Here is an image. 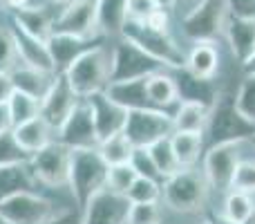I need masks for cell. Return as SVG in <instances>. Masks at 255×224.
I'll use <instances>...</instances> for the list:
<instances>
[{
    "mask_svg": "<svg viewBox=\"0 0 255 224\" xmlns=\"http://www.w3.org/2000/svg\"><path fill=\"white\" fill-rule=\"evenodd\" d=\"M211 193L213 191L199 166L181 168L161 182V204L179 216H193L204 211Z\"/></svg>",
    "mask_w": 255,
    "mask_h": 224,
    "instance_id": "obj_1",
    "label": "cell"
},
{
    "mask_svg": "<svg viewBox=\"0 0 255 224\" xmlns=\"http://www.w3.org/2000/svg\"><path fill=\"white\" fill-rule=\"evenodd\" d=\"M63 74L81 99H88L94 92H103L112 74V47L101 40L81 54Z\"/></svg>",
    "mask_w": 255,
    "mask_h": 224,
    "instance_id": "obj_2",
    "label": "cell"
},
{
    "mask_svg": "<svg viewBox=\"0 0 255 224\" xmlns=\"http://www.w3.org/2000/svg\"><path fill=\"white\" fill-rule=\"evenodd\" d=\"M108 164L97 148H76L70 159V189L74 204L83 211L94 193L108 186Z\"/></svg>",
    "mask_w": 255,
    "mask_h": 224,
    "instance_id": "obj_3",
    "label": "cell"
},
{
    "mask_svg": "<svg viewBox=\"0 0 255 224\" xmlns=\"http://www.w3.org/2000/svg\"><path fill=\"white\" fill-rule=\"evenodd\" d=\"M121 36L139 45L143 52H148L152 58H157L168 70H184L186 67V52L181 45L170 36V31H157L150 29L141 20H126Z\"/></svg>",
    "mask_w": 255,
    "mask_h": 224,
    "instance_id": "obj_4",
    "label": "cell"
},
{
    "mask_svg": "<svg viewBox=\"0 0 255 224\" xmlns=\"http://www.w3.org/2000/svg\"><path fill=\"white\" fill-rule=\"evenodd\" d=\"M229 16V0H197L181 16V34L193 43L195 40H217L220 36H224Z\"/></svg>",
    "mask_w": 255,
    "mask_h": 224,
    "instance_id": "obj_5",
    "label": "cell"
},
{
    "mask_svg": "<svg viewBox=\"0 0 255 224\" xmlns=\"http://www.w3.org/2000/svg\"><path fill=\"white\" fill-rule=\"evenodd\" d=\"M253 135H255V123L240 114L233 99L222 97V92L217 94L215 103L211 106L208 126L204 130L206 146L222 144V141H249Z\"/></svg>",
    "mask_w": 255,
    "mask_h": 224,
    "instance_id": "obj_6",
    "label": "cell"
},
{
    "mask_svg": "<svg viewBox=\"0 0 255 224\" xmlns=\"http://www.w3.org/2000/svg\"><path fill=\"white\" fill-rule=\"evenodd\" d=\"M242 148L244 141H222V144H211L206 146L202 157V173L206 177L208 186L213 193H222L231 191L233 184V175L238 168L240 159H242Z\"/></svg>",
    "mask_w": 255,
    "mask_h": 224,
    "instance_id": "obj_7",
    "label": "cell"
},
{
    "mask_svg": "<svg viewBox=\"0 0 255 224\" xmlns=\"http://www.w3.org/2000/svg\"><path fill=\"white\" fill-rule=\"evenodd\" d=\"M172 112L161 108H143V110H128L124 135L134 148H148L154 141L172 135Z\"/></svg>",
    "mask_w": 255,
    "mask_h": 224,
    "instance_id": "obj_8",
    "label": "cell"
},
{
    "mask_svg": "<svg viewBox=\"0 0 255 224\" xmlns=\"http://www.w3.org/2000/svg\"><path fill=\"white\" fill-rule=\"evenodd\" d=\"M70 159H72V148L54 139L38 153L29 157V168L36 182L49 189H67L70 182Z\"/></svg>",
    "mask_w": 255,
    "mask_h": 224,
    "instance_id": "obj_9",
    "label": "cell"
},
{
    "mask_svg": "<svg viewBox=\"0 0 255 224\" xmlns=\"http://www.w3.org/2000/svg\"><path fill=\"white\" fill-rule=\"evenodd\" d=\"M163 70V65L152 58L148 52L134 45L132 40L119 36L117 43L112 45V74H110V83L112 81H130V79H143L150 76L152 72Z\"/></svg>",
    "mask_w": 255,
    "mask_h": 224,
    "instance_id": "obj_10",
    "label": "cell"
},
{
    "mask_svg": "<svg viewBox=\"0 0 255 224\" xmlns=\"http://www.w3.org/2000/svg\"><path fill=\"white\" fill-rule=\"evenodd\" d=\"M54 213V202L34 191H18L0 202V220L7 224H45Z\"/></svg>",
    "mask_w": 255,
    "mask_h": 224,
    "instance_id": "obj_11",
    "label": "cell"
},
{
    "mask_svg": "<svg viewBox=\"0 0 255 224\" xmlns=\"http://www.w3.org/2000/svg\"><path fill=\"white\" fill-rule=\"evenodd\" d=\"M56 139L65 144L67 148H97L99 135L94 128L92 108H90L88 99H81L70 112V117L63 121V126L56 130Z\"/></svg>",
    "mask_w": 255,
    "mask_h": 224,
    "instance_id": "obj_12",
    "label": "cell"
},
{
    "mask_svg": "<svg viewBox=\"0 0 255 224\" xmlns=\"http://www.w3.org/2000/svg\"><path fill=\"white\" fill-rule=\"evenodd\" d=\"M99 0H70L54 13V31H65L74 36H101L97 29Z\"/></svg>",
    "mask_w": 255,
    "mask_h": 224,
    "instance_id": "obj_13",
    "label": "cell"
},
{
    "mask_svg": "<svg viewBox=\"0 0 255 224\" xmlns=\"http://www.w3.org/2000/svg\"><path fill=\"white\" fill-rule=\"evenodd\" d=\"M128 209H130V200L124 193L103 186L83 207L81 218H83V224H126Z\"/></svg>",
    "mask_w": 255,
    "mask_h": 224,
    "instance_id": "obj_14",
    "label": "cell"
},
{
    "mask_svg": "<svg viewBox=\"0 0 255 224\" xmlns=\"http://www.w3.org/2000/svg\"><path fill=\"white\" fill-rule=\"evenodd\" d=\"M79 101H81V97L72 90V85L67 83L65 74H56L52 85H49L47 94L40 99V117H43L54 130H58Z\"/></svg>",
    "mask_w": 255,
    "mask_h": 224,
    "instance_id": "obj_15",
    "label": "cell"
},
{
    "mask_svg": "<svg viewBox=\"0 0 255 224\" xmlns=\"http://www.w3.org/2000/svg\"><path fill=\"white\" fill-rule=\"evenodd\" d=\"M103 36H74V34H65V31H54L47 38V47L52 54V63H54V74H63L76 58L83 52H88L90 47H94L97 43H101Z\"/></svg>",
    "mask_w": 255,
    "mask_h": 224,
    "instance_id": "obj_16",
    "label": "cell"
},
{
    "mask_svg": "<svg viewBox=\"0 0 255 224\" xmlns=\"http://www.w3.org/2000/svg\"><path fill=\"white\" fill-rule=\"evenodd\" d=\"M88 103H90V108H92L94 128H97L99 141L106 139V137L117 135V132H124L126 117H128L126 108H121L119 103H115L106 92L90 94Z\"/></svg>",
    "mask_w": 255,
    "mask_h": 224,
    "instance_id": "obj_17",
    "label": "cell"
},
{
    "mask_svg": "<svg viewBox=\"0 0 255 224\" xmlns=\"http://www.w3.org/2000/svg\"><path fill=\"white\" fill-rule=\"evenodd\" d=\"M222 65L217 40H195L193 47L186 52V67L188 74L202 81H215Z\"/></svg>",
    "mask_w": 255,
    "mask_h": 224,
    "instance_id": "obj_18",
    "label": "cell"
},
{
    "mask_svg": "<svg viewBox=\"0 0 255 224\" xmlns=\"http://www.w3.org/2000/svg\"><path fill=\"white\" fill-rule=\"evenodd\" d=\"M11 25L22 29L25 34L36 36L40 40H47L54 34V13L49 11V4H27L20 9H11Z\"/></svg>",
    "mask_w": 255,
    "mask_h": 224,
    "instance_id": "obj_19",
    "label": "cell"
},
{
    "mask_svg": "<svg viewBox=\"0 0 255 224\" xmlns=\"http://www.w3.org/2000/svg\"><path fill=\"white\" fill-rule=\"evenodd\" d=\"M13 36V43H16V54H18V63L22 65L36 67L40 72H52L54 74V63H52V54H49L47 40H40L36 36L25 34L18 27H9Z\"/></svg>",
    "mask_w": 255,
    "mask_h": 224,
    "instance_id": "obj_20",
    "label": "cell"
},
{
    "mask_svg": "<svg viewBox=\"0 0 255 224\" xmlns=\"http://www.w3.org/2000/svg\"><path fill=\"white\" fill-rule=\"evenodd\" d=\"M11 132H13V139L18 141V146H20L27 155L38 153L40 148H45L47 144H52V141L56 139V130H54L40 114L29 119V121H22V123H18V126H13Z\"/></svg>",
    "mask_w": 255,
    "mask_h": 224,
    "instance_id": "obj_21",
    "label": "cell"
},
{
    "mask_svg": "<svg viewBox=\"0 0 255 224\" xmlns=\"http://www.w3.org/2000/svg\"><path fill=\"white\" fill-rule=\"evenodd\" d=\"M145 90H148V99L154 108L175 112L179 99V88H177V79L172 74H168V67L152 72L150 76H145Z\"/></svg>",
    "mask_w": 255,
    "mask_h": 224,
    "instance_id": "obj_22",
    "label": "cell"
},
{
    "mask_svg": "<svg viewBox=\"0 0 255 224\" xmlns=\"http://www.w3.org/2000/svg\"><path fill=\"white\" fill-rule=\"evenodd\" d=\"M115 103H119L126 110H143V108H154L148 99L145 90V76L143 79H130V81H112L103 90Z\"/></svg>",
    "mask_w": 255,
    "mask_h": 224,
    "instance_id": "obj_23",
    "label": "cell"
},
{
    "mask_svg": "<svg viewBox=\"0 0 255 224\" xmlns=\"http://www.w3.org/2000/svg\"><path fill=\"white\" fill-rule=\"evenodd\" d=\"M224 38L229 40L231 52L240 63L253 52L255 43V18H242L231 13L224 27Z\"/></svg>",
    "mask_w": 255,
    "mask_h": 224,
    "instance_id": "obj_24",
    "label": "cell"
},
{
    "mask_svg": "<svg viewBox=\"0 0 255 224\" xmlns=\"http://www.w3.org/2000/svg\"><path fill=\"white\" fill-rule=\"evenodd\" d=\"M211 117V106L195 99H181L172 112V128L181 132H204Z\"/></svg>",
    "mask_w": 255,
    "mask_h": 224,
    "instance_id": "obj_25",
    "label": "cell"
},
{
    "mask_svg": "<svg viewBox=\"0 0 255 224\" xmlns=\"http://www.w3.org/2000/svg\"><path fill=\"white\" fill-rule=\"evenodd\" d=\"M170 144L177 155V162L181 164V168L199 166V162H202V157H204V150H206V137H204V132L172 130Z\"/></svg>",
    "mask_w": 255,
    "mask_h": 224,
    "instance_id": "obj_26",
    "label": "cell"
},
{
    "mask_svg": "<svg viewBox=\"0 0 255 224\" xmlns=\"http://www.w3.org/2000/svg\"><path fill=\"white\" fill-rule=\"evenodd\" d=\"M9 72H11L16 90H20V92H25V94H31V97H36V99H43L45 94H47L49 85H52L54 76H56V74H52V72H40V70H36V67L22 65V63H16Z\"/></svg>",
    "mask_w": 255,
    "mask_h": 224,
    "instance_id": "obj_27",
    "label": "cell"
},
{
    "mask_svg": "<svg viewBox=\"0 0 255 224\" xmlns=\"http://www.w3.org/2000/svg\"><path fill=\"white\" fill-rule=\"evenodd\" d=\"M126 25V0H99L97 29L103 38H119Z\"/></svg>",
    "mask_w": 255,
    "mask_h": 224,
    "instance_id": "obj_28",
    "label": "cell"
},
{
    "mask_svg": "<svg viewBox=\"0 0 255 224\" xmlns=\"http://www.w3.org/2000/svg\"><path fill=\"white\" fill-rule=\"evenodd\" d=\"M38 184L31 175L29 164H13V166H0V202L18 191H31Z\"/></svg>",
    "mask_w": 255,
    "mask_h": 224,
    "instance_id": "obj_29",
    "label": "cell"
},
{
    "mask_svg": "<svg viewBox=\"0 0 255 224\" xmlns=\"http://www.w3.org/2000/svg\"><path fill=\"white\" fill-rule=\"evenodd\" d=\"M222 213L240 224H249L255 216V195L244 193V191H235V189L226 191Z\"/></svg>",
    "mask_w": 255,
    "mask_h": 224,
    "instance_id": "obj_30",
    "label": "cell"
},
{
    "mask_svg": "<svg viewBox=\"0 0 255 224\" xmlns=\"http://www.w3.org/2000/svg\"><path fill=\"white\" fill-rule=\"evenodd\" d=\"M97 150L101 153V157L106 159L108 166H117V164H128L134 153V146L130 144V139L124 135V132H117L112 137H106V139L99 141Z\"/></svg>",
    "mask_w": 255,
    "mask_h": 224,
    "instance_id": "obj_31",
    "label": "cell"
},
{
    "mask_svg": "<svg viewBox=\"0 0 255 224\" xmlns=\"http://www.w3.org/2000/svg\"><path fill=\"white\" fill-rule=\"evenodd\" d=\"M148 150H150V157H152L159 175H161V182L166 180V177L175 175L177 171H181V164L177 162V155H175V150H172L170 137H163V139L154 141L152 146H148Z\"/></svg>",
    "mask_w": 255,
    "mask_h": 224,
    "instance_id": "obj_32",
    "label": "cell"
},
{
    "mask_svg": "<svg viewBox=\"0 0 255 224\" xmlns=\"http://www.w3.org/2000/svg\"><path fill=\"white\" fill-rule=\"evenodd\" d=\"M7 106H9V114H11L13 126H18V123H22V121H29V119L40 114V99L20 92V90H16V92L11 94Z\"/></svg>",
    "mask_w": 255,
    "mask_h": 224,
    "instance_id": "obj_33",
    "label": "cell"
},
{
    "mask_svg": "<svg viewBox=\"0 0 255 224\" xmlns=\"http://www.w3.org/2000/svg\"><path fill=\"white\" fill-rule=\"evenodd\" d=\"M161 202H130L126 224H161L163 222Z\"/></svg>",
    "mask_w": 255,
    "mask_h": 224,
    "instance_id": "obj_34",
    "label": "cell"
},
{
    "mask_svg": "<svg viewBox=\"0 0 255 224\" xmlns=\"http://www.w3.org/2000/svg\"><path fill=\"white\" fill-rule=\"evenodd\" d=\"M126 198L130 202H161V182L152 177H136Z\"/></svg>",
    "mask_w": 255,
    "mask_h": 224,
    "instance_id": "obj_35",
    "label": "cell"
},
{
    "mask_svg": "<svg viewBox=\"0 0 255 224\" xmlns=\"http://www.w3.org/2000/svg\"><path fill=\"white\" fill-rule=\"evenodd\" d=\"M233 101H235V108L240 110V114L255 123V74H244Z\"/></svg>",
    "mask_w": 255,
    "mask_h": 224,
    "instance_id": "obj_36",
    "label": "cell"
},
{
    "mask_svg": "<svg viewBox=\"0 0 255 224\" xmlns=\"http://www.w3.org/2000/svg\"><path fill=\"white\" fill-rule=\"evenodd\" d=\"M29 157L25 150L13 139V132H0V166H13V164H29Z\"/></svg>",
    "mask_w": 255,
    "mask_h": 224,
    "instance_id": "obj_37",
    "label": "cell"
},
{
    "mask_svg": "<svg viewBox=\"0 0 255 224\" xmlns=\"http://www.w3.org/2000/svg\"><path fill=\"white\" fill-rule=\"evenodd\" d=\"M231 189L255 195V157H247V155H242L238 168H235Z\"/></svg>",
    "mask_w": 255,
    "mask_h": 224,
    "instance_id": "obj_38",
    "label": "cell"
},
{
    "mask_svg": "<svg viewBox=\"0 0 255 224\" xmlns=\"http://www.w3.org/2000/svg\"><path fill=\"white\" fill-rule=\"evenodd\" d=\"M136 171L132 168V164H117V166H110L108 168V186H110L112 191H117V193H128V189H130L132 184H134L136 180Z\"/></svg>",
    "mask_w": 255,
    "mask_h": 224,
    "instance_id": "obj_39",
    "label": "cell"
},
{
    "mask_svg": "<svg viewBox=\"0 0 255 224\" xmlns=\"http://www.w3.org/2000/svg\"><path fill=\"white\" fill-rule=\"evenodd\" d=\"M130 164L139 177H152V180L161 182V175H159V171H157V166H154L152 157H150L148 148H134V153H132V157H130Z\"/></svg>",
    "mask_w": 255,
    "mask_h": 224,
    "instance_id": "obj_40",
    "label": "cell"
},
{
    "mask_svg": "<svg viewBox=\"0 0 255 224\" xmlns=\"http://www.w3.org/2000/svg\"><path fill=\"white\" fill-rule=\"evenodd\" d=\"M18 63L16 43L9 27H0V70H11Z\"/></svg>",
    "mask_w": 255,
    "mask_h": 224,
    "instance_id": "obj_41",
    "label": "cell"
},
{
    "mask_svg": "<svg viewBox=\"0 0 255 224\" xmlns=\"http://www.w3.org/2000/svg\"><path fill=\"white\" fill-rule=\"evenodd\" d=\"M154 9V0H126V20H145Z\"/></svg>",
    "mask_w": 255,
    "mask_h": 224,
    "instance_id": "obj_42",
    "label": "cell"
},
{
    "mask_svg": "<svg viewBox=\"0 0 255 224\" xmlns=\"http://www.w3.org/2000/svg\"><path fill=\"white\" fill-rule=\"evenodd\" d=\"M141 22H145L150 29L170 31V11H168V9H159L157 7L148 18H145V20H141Z\"/></svg>",
    "mask_w": 255,
    "mask_h": 224,
    "instance_id": "obj_43",
    "label": "cell"
},
{
    "mask_svg": "<svg viewBox=\"0 0 255 224\" xmlns=\"http://www.w3.org/2000/svg\"><path fill=\"white\" fill-rule=\"evenodd\" d=\"M45 224H83V218H81V209H63V211L54 213L52 220H47Z\"/></svg>",
    "mask_w": 255,
    "mask_h": 224,
    "instance_id": "obj_44",
    "label": "cell"
},
{
    "mask_svg": "<svg viewBox=\"0 0 255 224\" xmlns=\"http://www.w3.org/2000/svg\"><path fill=\"white\" fill-rule=\"evenodd\" d=\"M229 9L233 16L255 18V0H229Z\"/></svg>",
    "mask_w": 255,
    "mask_h": 224,
    "instance_id": "obj_45",
    "label": "cell"
},
{
    "mask_svg": "<svg viewBox=\"0 0 255 224\" xmlns=\"http://www.w3.org/2000/svg\"><path fill=\"white\" fill-rule=\"evenodd\" d=\"M13 92H16V85H13L11 72L0 70V103H7Z\"/></svg>",
    "mask_w": 255,
    "mask_h": 224,
    "instance_id": "obj_46",
    "label": "cell"
},
{
    "mask_svg": "<svg viewBox=\"0 0 255 224\" xmlns=\"http://www.w3.org/2000/svg\"><path fill=\"white\" fill-rule=\"evenodd\" d=\"M13 128L11 114H9V106L7 103H0V132H7Z\"/></svg>",
    "mask_w": 255,
    "mask_h": 224,
    "instance_id": "obj_47",
    "label": "cell"
},
{
    "mask_svg": "<svg viewBox=\"0 0 255 224\" xmlns=\"http://www.w3.org/2000/svg\"><path fill=\"white\" fill-rule=\"evenodd\" d=\"M206 224H240V222H235V220H231L229 216H224V213H211L208 216V220H206Z\"/></svg>",
    "mask_w": 255,
    "mask_h": 224,
    "instance_id": "obj_48",
    "label": "cell"
},
{
    "mask_svg": "<svg viewBox=\"0 0 255 224\" xmlns=\"http://www.w3.org/2000/svg\"><path fill=\"white\" fill-rule=\"evenodd\" d=\"M27 4H34V2L31 0H4L7 9H20V7H27Z\"/></svg>",
    "mask_w": 255,
    "mask_h": 224,
    "instance_id": "obj_49",
    "label": "cell"
},
{
    "mask_svg": "<svg viewBox=\"0 0 255 224\" xmlns=\"http://www.w3.org/2000/svg\"><path fill=\"white\" fill-rule=\"evenodd\" d=\"M154 2H157L159 9H168V11H172L177 7V0H154Z\"/></svg>",
    "mask_w": 255,
    "mask_h": 224,
    "instance_id": "obj_50",
    "label": "cell"
},
{
    "mask_svg": "<svg viewBox=\"0 0 255 224\" xmlns=\"http://www.w3.org/2000/svg\"><path fill=\"white\" fill-rule=\"evenodd\" d=\"M45 2H47L49 7H63V4H67L70 0H45Z\"/></svg>",
    "mask_w": 255,
    "mask_h": 224,
    "instance_id": "obj_51",
    "label": "cell"
},
{
    "mask_svg": "<svg viewBox=\"0 0 255 224\" xmlns=\"http://www.w3.org/2000/svg\"><path fill=\"white\" fill-rule=\"evenodd\" d=\"M247 144H249V146H251V148H253V153H255V135H253V137H251V139H249V141H247Z\"/></svg>",
    "mask_w": 255,
    "mask_h": 224,
    "instance_id": "obj_52",
    "label": "cell"
},
{
    "mask_svg": "<svg viewBox=\"0 0 255 224\" xmlns=\"http://www.w3.org/2000/svg\"><path fill=\"white\" fill-rule=\"evenodd\" d=\"M181 2H188V0H177V4H181ZM195 2H197V0H195ZM193 2V4H195ZM193 4H190V7H193Z\"/></svg>",
    "mask_w": 255,
    "mask_h": 224,
    "instance_id": "obj_53",
    "label": "cell"
},
{
    "mask_svg": "<svg viewBox=\"0 0 255 224\" xmlns=\"http://www.w3.org/2000/svg\"><path fill=\"white\" fill-rule=\"evenodd\" d=\"M0 224H7V222H4V220H0Z\"/></svg>",
    "mask_w": 255,
    "mask_h": 224,
    "instance_id": "obj_54",
    "label": "cell"
}]
</instances>
